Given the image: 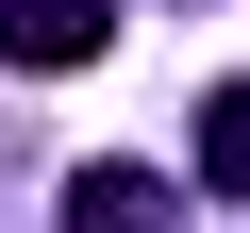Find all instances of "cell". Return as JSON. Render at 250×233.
<instances>
[{"mask_svg": "<svg viewBox=\"0 0 250 233\" xmlns=\"http://www.w3.org/2000/svg\"><path fill=\"white\" fill-rule=\"evenodd\" d=\"M67 233H184V183L134 167V150H100V167H67Z\"/></svg>", "mask_w": 250, "mask_h": 233, "instance_id": "cell-1", "label": "cell"}, {"mask_svg": "<svg viewBox=\"0 0 250 233\" xmlns=\"http://www.w3.org/2000/svg\"><path fill=\"white\" fill-rule=\"evenodd\" d=\"M0 50H17L34 83H67V67L117 50V0H0Z\"/></svg>", "mask_w": 250, "mask_h": 233, "instance_id": "cell-2", "label": "cell"}, {"mask_svg": "<svg viewBox=\"0 0 250 233\" xmlns=\"http://www.w3.org/2000/svg\"><path fill=\"white\" fill-rule=\"evenodd\" d=\"M200 183H217V200H250V83H217V100H200Z\"/></svg>", "mask_w": 250, "mask_h": 233, "instance_id": "cell-3", "label": "cell"}]
</instances>
